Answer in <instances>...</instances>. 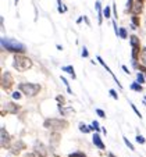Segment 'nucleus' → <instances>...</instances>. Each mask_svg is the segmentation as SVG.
<instances>
[{"label": "nucleus", "instance_id": "obj_1", "mask_svg": "<svg viewBox=\"0 0 146 157\" xmlns=\"http://www.w3.org/2000/svg\"><path fill=\"white\" fill-rule=\"evenodd\" d=\"M2 49L7 52H11L14 54H24L27 52L25 44H22L18 40H14V39H10V38H2Z\"/></svg>", "mask_w": 146, "mask_h": 157}, {"label": "nucleus", "instance_id": "obj_2", "mask_svg": "<svg viewBox=\"0 0 146 157\" xmlns=\"http://www.w3.org/2000/svg\"><path fill=\"white\" fill-rule=\"evenodd\" d=\"M68 121L64 118H48L43 122V127L46 129H50L52 132H60L68 128Z\"/></svg>", "mask_w": 146, "mask_h": 157}, {"label": "nucleus", "instance_id": "obj_3", "mask_svg": "<svg viewBox=\"0 0 146 157\" xmlns=\"http://www.w3.org/2000/svg\"><path fill=\"white\" fill-rule=\"evenodd\" d=\"M13 67L17 71L24 72L32 67V60L29 57L24 56V54H14V57H13Z\"/></svg>", "mask_w": 146, "mask_h": 157}, {"label": "nucleus", "instance_id": "obj_4", "mask_svg": "<svg viewBox=\"0 0 146 157\" xmlns=\"http://www.w3.org/2000/svg\"><path fill=\"white\" fill-rule=\"evenodd\" d=\"M40 83H33V82H21L18 83V90H21V92L24 93L25 96H28V98H33V96H36L39 92H40Z\"/></svg>", "mask_w": 146, "mask_h": 157}, {"label": "nucleus", "instance_id": "obj_5", "mask_svg": "<svg viewBox=\"0 0 146 157\" xmlns=\"http://www.w3.org/2000/svg\"><path fill=\"white\" fill-rule=\"evenodd\" d=\"M129 43H131V48H132V65L134 68H138V60H139L140 56V39L138 38L136 35H131L129 36Z\"/></svg>", "mask_w": 146, "mask_h": 157}, {"label": "nucleus", "instance_id": "obj_6", "mask_svg": "<svg viewBox=\"0 0 146 157\" xmlns=\"http://www.w3.org/2000/svg\"><path fill=\"white\" fill-rule=\"evenodd\" d=\"M0 85H2V89L3 90H10L14 85V78L10 74L9 71H4L2 74V78H0Z\"/></svg>", "mask_w": 146, "mask_h": 157}, {"label": "nucleus", "instance_id": "obj_7", "mask_svg": "<svg viewBox=\"0 0 146 157\" xmlns=\"http://www.w3.org/2000/svg\"><path fill=\"white\" fill-rule=\"evenodd\" d=\"M24 149H27V145H25L21 139H17L11 143V146H10V153L14 154V156H18Z\"/></svg>", "mask_w": 146, "mask_h": 157}, {"label": "nucleus", "instance_id": "obj_8", "mask_svg": "<svg viewBox=\"0 0 146 157\" xmlns=\"http://www.w3.org/2000/svg\"><path fill=\"white\" fill-rule=\"evenodd\" d=\"M0 132H2V139H0V145H2V147L10 149V146H11V136H10V133L7 132L4 127H2Z\"/></svg>", "mask_w": 146, "mask_h": 157}, {"label": "nucleus", "instance_id": "obj_9", "mask_svg": "<svg viewBox=\"0 0 146 157\" xmlns=\"http://www.w3.org/2000/svg\"><path fill=\"white\" fill-rule=\"evenodd\" d=\"M33 153L38 157H48V149L40 140H36L35 145H33Z\"/></svg>", "mask_w": 146, "mask_h": 157}, {"label": "nucleus", "instance_id": "obj_10", "mask_svg": "<svg viewBox=\"0 0 146 157\" xmlns=\"http://www.w3.org/2000/svg\"><path fill=\"white\" fill-rule=\"evenodd\" d=\"M18 110H20V106L18 104H15L14 101H9V103H6L3 106V109H2V114H6V111L9 114H17Z\"/></svg>", "mask_w": 146, "mask_h": 157}, {"label": "nucleus", "instance_id": "obj_11", "mask_svg": "<svg viewBox=\"0 0 146 157\" xmlns=\"http://www.w3.org/2000/svg\"><path fill=\"white\" fill-rule=\"evenodd\" d=\"M143 10V2H140V0H135L134 4L131 6V9H129V11H131L132 15H138L140 14Z\"/></svg>", "mask_w": 146, "mask_h": 157}, {"label": "nucleus", "instance_id": "obj_12", "mask_svg": "<svg viewBox=\"0 0 146 157\" xmlns=\"http://www.w3.org/2000/svg\"><path fill=\"white\" fill-rule=\"evenodd\" d=\"M57 107H59L60 116H63V117H67L74 113V109H72V107H64V104H60V103L57 104Z\"/></svg>", "mask_w": 146, "mask_h": 157}, {"label": "nucleus", "instance_id": "obj_13", "mask_svg": "<svg viewBox=\"0 0 146 157\" xmlns=\"http://www.w3.org/2000/svg\"><path fill=\"white\" fill-rule=\"evenodd\" d=\"M60 142V132H52L50 135V146L52 147H56Z\"/></svg>", "mask_w": 146, "mask_h": 157}, {"label": "nucleus", "instance_id": "obj_14", "mask_svg": "<svg viewBox=\"0 0 146 157\" xmlns=\"http://www.w3.org/2000/svg\"><path fill=\"white\" fill-rule=\"evenodd\" d=\"M93 143H95V145L98 146V147L100 149V150H104V147H106V146H104V143H103V140H102V138H100V135H99V133H95V135H93Z\"/></svg>", "mask_w": 146, "mask_h": 157}, {"label": "nucleus", "instance_id": "obj_15", "mask_svg": "<svg viewBox=\"0 0 146 157\" xmlns=\"http://www.w3.org/2000/svg\"><path fill=\"white\" fill-rule=\"evenodd\" d=\"M131 22H132L131 28H132V29H136V28L140 25V20H139V17H138V15H132V17H131Z\"/></svg>", "mask_w": 146, "mask_h": 157}, {"label": "nucleus", "instance_id": "obj_16", "mask_svg": "<svg viewBox=\"0 0 146 157\" xmlns=\"http://www.w3.org/2000/svg\"><path fill=\"white\" fill-rule=\"evenodd\" d=\"M129 88H131L132 90H135V92H139V93L143 92V85L142 83H139V82H132Z\"/></svg>", "mask_w": 146, "mask_h": 157}, {"label": "nucleus", "instance_id": "obj_17", "mask_svg": "<svg viewBox=\"0 0 146 157\" xmlns=\"http://www.w3.org/2000/svg\"><path fill=\"white\" fill-rule=\"evenodd\" d=\"M63 71H66V72H68L70 75H71L72 78H77V75H75V71H74V67L72 65H66V67H63Z\"/></svg>", "mask_w": 146, "mask_h": 157}, {"label": "nucleus", "instance_id": "obj_18", "mask_svg": "<svg viewBox=\"0 0 146 157\" xmlns=\"http://www.w3.org/2000/svg\"><path fill=\"white\" fill-rule=\"evenodd\" d=\"M136 82L142 83V85L146 82V75L143 74L142 71H140V72H138V74H136Z\"/></svg>", "mask_w": 146, "mask_h": 157}, {"label": "nucleus", "instance_id": "obj_19", "mask_svg": "<svg viewBox=\"0 0 146 157\" xmlns=\"http://www.w3.org/2000/svg\"><path fill=\"white\" fill-rule=\"evenodd\" d=\"M79 131L83 133H89L90 131H92V127H88V125H85L83 122H81L79 124Z\"/></svg>", "mask_w": 146, "mask_h": 157}, {"label": "nucleus", "instance_id": "obj_20", "mask_svg": "<svg viewBox=\"0 0 146 157\" xmlns=\"http://www.w3.org/2000/svg\"><path fill=\"white\" fill-rule=\"evenodd\" d=\"M139 61H140V64L145 65V67H146V48H145V49H142V52H140Z\"/></svg>", "mask_w": 146, "mask_h": 157}, {"label": "nucleus", "instance_id": "obj_21", "mask_svg": "<svg viewBox=\"0 0 146 157\" xmlns=\"http://www.w3.org/2000/svg\"><path fill=\"white\" fill-rule=\"evenodd\" d=\"M118 38H121V39H127V38H128V32H127V29H125V28H120Z\"/></svg>", "mask_w": 146, "mask_h": 157}, {"label": "nucleus", "instance_id": "obj_22", "mask_svg": "<svg viewBox=\"0 0 146 157\" xmlns=\"http://www.w3.org/2000/svg\"><path fill=\"white\" fill-rule=\"evenodd\" d=\"M110 14H111V9H110V7H109V6L104 7V9H103V17L109 20V18H110Z\"/></svg>", "mask_w": 146, "mask_h": 157}, {"label": "nucleus", "instance_id": "obj_23", "mask_svg": "<svg viewBox=\"0 0 146 157\" xmlns=\"http://www.w3.org/2000/svg\"><path fill=\"white\" fill-rule=\"evenodd\" d=\"M122 140H124V143H125V145H127V147H128L129 150H135L134 145H132V143L128 140V138H125V136H124V138H122Z\"/></svg>", "mask_w": 146, "mask_h": 157}, {"label": "nucleus", "instance_id": "obj_24", "mask_svg": "<svg viewBox=\"0 0 146 157\" xmlns=\"http://www.w3.org/2000/svg\"><path fill=\"white\" fill-rule=\"evenodd\" d=\"M11 96H13V99H14V100H20L21 96H22V92H21V90H17V92H13V93H11Z\"/></svg>", "mask_w": 146, "mask_h": 157}, {"label": "nucleus", "instance_id": "obj_25", "mask_svg": "<svg viewBox=\"0 0 146 157\" xmlns=\"http://www.w3.org/2000/svg\"><path fill=\"white\" fill-rule=\"evenodd\" d=\"M68 157H86V156H85V153H82V151H74V153H70Z\"/></svg>", "mask_w": 146, "mask_h": 157}, {"label": "nucleus", "instance_id": "obj_26", "mask_svg": "<svg viewBox=\"0 0 146 157\" xmlns=\"http://www.w3.org/2000/svg\"><path fill=\"white\" fill-rule=\"evenodd\" d=\"M57 4H59V13H66L67 11V7L61 4V0H57Z\"/></svg>", "mask_w": 146, "mask_h": 157}, {"label": "nucleus", "instance_id": "obj_27", "mask_svg": "<svg viewBox=\"0 0 146 157\" xmlns=\"http://www.w3.org/2000/svg\"><path fill=\"white\" fill-rule=\"evenodd\" d=\"M90 127H92V131H96V132H98V131H100V127H99V122L98 121H93Z\"/></svg>", "mask_w": 146, "mask_h": 157}, {"label": "nucleus", "instance_id": "obj_28", "mask_svg": "<svg viewBox=\"0 0 146 157\" xmlns=\"http://www.w3.org/2000/svg\"><path fill=\"white\" fill-rule=\"evenodd\" d=\"M109 93H110V96L114 99V100H118V95H117V92L114 90V89H110V90H109Z\"/></svg>", "mask_w": 146, "mask_h": 157}, {"label": "nucleus", "instance_id": "obj_29", "mask_svg": "<svg viewBox=\"0 0 146 157\" xmlns=\"http://www.w3.org/2000/svg\"><path fill=\"white\" fill-rule=\"evenodd\" d=\"M129 104H131L132 110H134V111H135V114H136V116H138V117H139V118H142V114H140V113H139V110H138V109H136V106H135V104H132V103H129Z\"/></svg>", "mask_w": 146, "mask_h": 157}, {"label": "nucleus", "instance_id": "obj_30", "mask_svg": "<svg viewBox=\"0 0 146 157\" xmlns=\"http://www.w3.org/2000/svg\"><path fill=\"white\" fill-rule=\"evenodd\" d=\"M136 142H138V143H140V145H143V143H145L146 140H145V138H143L142 135H136Z\"/></svg>", "mask_w": 146, "mask_h": 157}, {"label": "nucleus", "instance_id": "obj_31", "mask_svg": "<svg viewBox=\"0 0 146 157\" xmlns=\"http://www.w3.org/2000/svg\"><path fill=\"white\" fill-rule=\"evenodd\" d=\"M96 114H98L99 117H102V118H104V117H106V114H104V111L102 109H96Z\"/></svg>", "mask_w": 146, "mask_h": 157}, {"label": "nucleus", "instance_id": "obj_32", "mask_svg": "<svg viewBox=\"0 0 146 157\" xmlns=\"http://www.w3.org/2000/svg\"><path fill=\"white\" fill-rule=\"evenodd\" d=\"M56 100H57V101H59V103H60V104H63V103H66V99H64V96H61V95H59V96H57V98H56Z\"/></svg>", "mask_w": 146, "mask_h": 157}, {"label": "nucleus", "instance_id": "obj_33", "mask_svg": "<svg viewBox=\"0 0 146 157\" xmlns=\"http://www.w3.org/2000/svg\"><path fill=\"white\" fill-rule=\"evenodd\" d=\"M81 56H82V57H88V56H89V52H88L86 48H82V53H81Z\"/></svg>", "mask_w": 146, "mask_h": 157}, {"label": "nucleus", "instance_id": "obj_34", "mask_svg": "<svg viewBox=\"0 0 146 157\" xmlns=\"http://www.w3.org/2000/svg\"><path fill=\"white\" fill-rule=\"evenodd\" d=\"M134 2H135V0H128V2H127V9H131V6H132V4H134Z\"/></svg>", "mask_w": 146, "mask_h": 157}, {"label": "nucleus", "instance_id": "obj_35", "mask_svg": "<svg viewBox=\"0 0 146 157\" xmlns=\"http://www.w3.org/2000/svg\"><path fill=\"white\" fill-rule=\"evenodd\" d=\"M122 71H124L125 74H131V71L128 70V67H127V65H122Z\"/></svg>", "mask_w": 146, "mask_h": 157}, {"label": "nucleus", "instance_id": "obj_36", "mask_svg": "<svg viewBox=\"0 0 146 157\" xmlns=\"http://www.w3.org/2000/svg\"><path fill=\"white\" fill-rule=\"evenodd\" d=\"M22 157H38V156H36L35 153H25Z\"/></svg>", "mask_w": 146, "mask_h": 157}, {"label": "nucleus", "instance_id": "obj_37", "mask_svg": "<svg viewBox=\"0 0 146 157\" xmlns=\"http://www.w3.org/2000/svg\"><path fill=\"white\" fill-rule=\"evenodd\" d=\"M83 21H85V22H86V24L90 27V21H89V18H88L86 15H83Z\"/></svg>", "mask_w": 146, "mask_h": 157}, {"label": "nucleus", "instance_id": "obj_38", "mask_svg": "<svg viewBox=\"0 0 146 157\" xmlns=\"http://www.w3.org/2000/svg\"><path fill=\"white\" fill-rule=\"evenodd\" d=\"M113 14H114V17H118V15H117V10H116V4H113Z\"/></svg>", "mask_w": 146, "mask_h": 157}, {"label": "nucleus", "instance_id": "obj_39", "mask_svg": "<svg viewBox=\"0 0 146 157\" xmlns=\"http://www.w3.org/2000/svg\"><path fill=\"white\" fill-rule=\"evenodd\" d=\"M82 20H83V17H79V18L77 20V24H81V22H82Z\"/></svg>", "mask_w": 146, "mask_h": 157}, {"label": "nucleus", "instance_id": "obj_40", "mask_svg": "<svg viewBox=\"0 0 146 157\" xmlns=\"http://www.w3.org/2000/svg\"><path fill=\"white\" fill-rule=\"evenodd\" d=\"M109 157H116V156H114V154H113V153H111V151H110V153H109Z\"/></svg>", "mask_w": 146, "mask_h": 157}, {"label": "nucleus", "instance_id": "obj_41", "mask_svg": "<svg viewBox=\"0 0 146 157\" xmlns=\"http://www.w3.org/2000/svg\"><path fill=\"white\" fill-rule=\"evenodd\" d=\"M15 4H18V0H15Z\"/></svg>", "mask_w": 146, "mask_h": 157}, {"label": "nucleus", "instance_id": "obj_42", "mask_svg": "<svg viewBox=\"0 0 146 157\" xmlns=\"http://www.w3.org/2000/svg\"><path fill=\"white\" fill-rule=\"evenodd\" d=\"M145 101H146V98H145Z\"/></svg>", "mask_w": 146, "mask_h": 157}, {"label": "nucleus", "instance_id": "obj_43", "mask_svg": "<svg viewBox=\"0 0 146 157\" xmlns=\"http://www.w3.org/2000/svg\"><path fill=\"white\" fill-rule=\"evenodd\" d=\"M140 2H143V0H140Z\"/></svg>", "mask_w": 146, "mask_h": 157}]
</instances>
